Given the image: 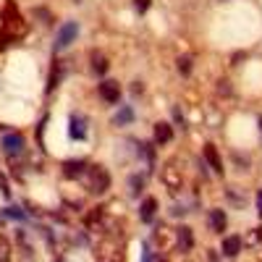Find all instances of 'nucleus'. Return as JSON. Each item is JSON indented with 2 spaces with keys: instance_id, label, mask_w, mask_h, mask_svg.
<instances>
[{
  "instance_id": "nucleus-1",
  "label": "nucleus",
  "mask_w": 262,
  "mask_h": 262,
  "mask_svg": "<svg viewBox=\"0 0 262 262\" xmlns=\"http://www.w3.org/2000/svg\"><path fill=\"white\" fill-rule=\"evenodd\" d=\"M0 21H3V27H0V50H6V48L16 45L18 39H24V34H27L29 27H27L24 16L18 13V6L13 3V0H8V3L3 6Z\"/></svg>"
},
{
  "instance_id": "nucleus-2",
  "label": "nucleus",
  "mask_w": 262,
  "mask_h": 262,
  "mask_svg": "<svg viewBox=\"0 0 262 262\" xmlns=\"http://www.w3.org/2000/svg\"><path fill=\"white\" fill-rule=\"evenodd\" d=\"M84 189L90 194H105L111 189V173H107L102 165H86L84 170Z\"/></svg>"
},
{
  "instance_id": "nucleus-3",
  "label": "nucleus",
  "mask_w": 262,
  "mask_h": 262,
  "mask_svg": "<svg viewBox=\"0 0 262 262\" xmlns=\"http://www.w3.org/2000/svg\"><path fill=\"white\" fill-rule=\"evenodd\" d=\"M160 179H163L168 194H173V196H179V194H181V189H184V176H181V170H179V168L165 165V168L160 170Z\"/></svg>"
},
{
  "instance_id": "nucleus-4",
  "label": "nucleus",
  "mask_w": 262,
  "mask_h": 262,
  "mask_svg": "<svg viewBox=\"0 0 262 262\" xmlns=\"http://www.w3.org/2000/svg\"><path fill=\"white\" fill-rule=\"evenodd\" d=\"M76 37H79V24L76 21H66L55 34V50H66L71 42H76Z\"/></svg>"
},
{
  "instance_id": "nucleus-5",
  "label": "nucleus",
  "mask_w": 262,
  "mask_h": 262,
  "mask_svg": "<svg viewBox=\"0 0 262 262\" xmlns=\"http://www.w3.org/2000/svg\"><path fill=\"white\" fill-rule=\"evenodd\" d=\"M152 242L158 244L160 252H168L170 247H176V233H173L170 228H165V226H160V228H155V233H152Z\"/></svg>"
},
{
  "instance_id": "nucleus-6",
  "label": "nucleus",
  "mask_w": 262,
  "mask_h": 262,
  "mask_svg": "<svg viewBox=\"0 0 262 262\" xmlns=\"http://www.w3.org/2000/svg\"><path fill=\"white\" fill-rule=\"evenodd\" d=\"M100 97L105 100V102H111V105H116L118 100H121V86H118V81H102L100 84Z\"/></svg>"
},
{
  "instance_id": "nucleus-7",
  "label": "nucleus",
  "mask_w": 262,
  "mask_h": 262,
  "mask_svg": "<svg viewBox=\"0 0 262 262\" xmlns=\"http://www.w3.org/2000/svg\"><path fill=\"white\" fill-rule=\"evenodd\" d=\"M3 149H6V155H21L24 152V137L21 134H6L3 137Z\"/></svg>"
},
{
  "instance_id": "nucleus-8",
  "label": "nucleus",
  "mask_w": 262,
  "mask_h": 262,
  "mask_svg": "<svg viewBox=\"0 0 262 262\" xmlns=\"http://www.w3.org/2000/svg\"><path fill=\"white\" fill-rule=\"evenodd\" d=\"M86 170V163L84 160H66L63 163V176L66 179H81Z\"/></svg>"
},
{
  "instance_id": "nucleus-9",
  "label": "nucleus",
  "mask_w": 262,
  "mask_h": 262,
  "mask_svg": "<svg viewBox=\"0 0 262 262\" xmlns=\"http://www.w3.org/2000/svg\"><path fill=\"white\" fill-rule=\"evenodd\" d=\"M242 236H226L223 238V247H221V252L226 254V257H236L238 252H242Z\"/></svg>"
},
{
  "instance_id": "nucleus-10",
  "label": "nucleus",
  "mask_w": 262,
  "mask_h": 262,
  "mask_svg": "<svg viewBox=\"0 0 262 262\" xmlns=\"http://www.w3.org/2000/svg\"><path fill=\"white\" fill-rule=\"evenodd\" d=\"M205 160L210 163V168L215 173H223V160H221V155H217L215 144H205Z\"/></svg>"
},
{
  "instance_id": "nucleus-11",
  "label": "nucleus",
  "mask_w": 262,
  "mask_h": 262,
  "mask_svg": "<svg viewBox=\"0 0 262 262\" xmlns=\"http://www.w3.org/2000/svg\"><path fill=\"white\" fill-rule=\"evenodd\" d=\"M226 226H228V221H226V212L223 210H210V228L215 231V233H223L226 231Z\"/></svg>"
},
{
  "instance_id": "nucleus-12",
  "label": "nucleus",
  "mask_w": 262,
  "mask_h": 262,
  "mask_svg": "<svg viewBox=\"0 0 262 262\" xmlns=\"http://www.w3.org/2000/svg\"><path fill=\"white\" fill-rule=\"evenodd\" d=\"M191 244H194V238H191V228L181 226V228L176 231V247H179L181 252H189V249H191Z\"/></svg>"
},
{
  "instance_id": "nucleus-13",
  "label": "nucleus",
  "mask_w": 262,
  "mask_h": 262,
  "mask_svg": "<svg viewBox=\"0 0 262 262\" xmlns=\"http://www.w3.org/2000/svg\"><path fill=\"white\" fill-rule=\"evenodd\" d=\"M173 139V128H170V123H155V142L158 144H168Z\"/></svg>"
},
{
  "instance_id": "nucleus-14",
  "label": "nucleus",
  "mask_w": 262,
  "mask_h": 262,
  "mask_svg": "<svg viewBox=\"0 0 262 262\" xmlns=\"http://www.w3.org/2000/svg\"><path fill=\"white\" fill-rule=\"evenodd\" d=\"M69 134H71L74 139H84V137H86V128H84V118H81V116H71Z\"/></svg>"
},
{
  "instance_id": "nucleus-15",
  "label": "nucleus",
  "mask_w": 262,
  "mask_h": 262,
  "mask_svg": "<svg viewBox=\"0 0 262 262\" xmlns=\"http://www.w3.org/2000/svg\"><path fill=\"white\" fill-rule=\"evenodd\" d=\"M139 210H142V221H152V215H155V210H158V202L152 200V196H147Z\"/></svg>"
},
{
  "instance_id": "nucleus-16",
  "label": "nucleus",
  "mask_w": 262,
  "mask_h": 262,
  "mask_svg": "<svg viewBox=\"0 0 262 262\" xmlns=\"http://www.w3.org/2000/svg\"><path fill=\"white\" fill-rule=\"evenodd\" d=\"M92 71H95V74H100V76L107 71V60H105V55L92 53Z\"/></svg>"
},
{
  "instance_id": "nucleus-17",
  "label": "nucleus",
  "mask_w": 262,
  "mask_h": 262,
  "mask_svg": "<svg viewBox=\"0 0 262 262\" xmlns=\"http://www.w3.org/2000/svg\"><path fill=\"white\" fill-rule=\"evenodd\" d=\"M131 118H134V113H131V107L126 105V107H121V111H118V116L113 118V123L116 126H126V123H131Z\"/></svg>"
},
{
  "instance_id": "nucleus-18",
  "label": "nucleus",
  "mask_w": 262,
  "mask_h": 262,
  "mask_svg": "<svg viewBox=\"0 0 262 262\" xmlns=\"http://www.w3.org/2000/svg\"><path fill=\"white\" fill-rule=\"evenodd\" d=\"M0 262H11V242L0 233Z\"/></svg>"
},
{
  "instance_id": "nucleus-19",
  "label": "nucleus",
  "mask_w": 262,
  "mask_h": 262,
  "mask_svg": "<svg viewBox=\"0 0 262 262\" xmlns=\"http://www.w3.org/2000/svg\"><path fill=\"white\" fill-rule=\"evenodd\" d=\"M100 221H102V207H95L90 215H86V226H90V228H92L95 223H100Z\"/></svg>"
},
{
  "instance_id": "nucleus-20",
  "label": "nucleus",
  "mask_w": 262,
  "mask_h": 262,
  "mask_svg": "<svg viewBox=\"0 0 262 262\" xmlns=\"http://www.w3.org/2000/svg\"><path fill=\"white\" fill-rule=\"evenodd\" d=\"M128 184H131V194L137 196V194L142 191V186H144V179H142V176H131V181H128Z\"/></svg>"
},
{
  "instance_id": "nucleus-21",
  "label": "nucleus",
  "mask_w": 262,
  "mask_h": 262,
  "mask_svg": "<svg viewBox=\"0 0 262 262\" xmlns=\"http://www.w3.org/2000/svg\"><path fill=\"white\" fill-rule=\"evenodd\" d=\"M179 71H181L184 76L191 71V58H186V55H184V58H179Z\"/></svg>"
},
{
  "instance_id": "nucleus-22",
  "label": "nucleus",
  "mask_w": 262,
  "mask_h": 262,
  "mask_svg": "<svg viewBox=\"0 0 262 262\" xmlns=\"http://www.w3.org/2000/svg\"><path fill=\"white\" fill-rule=\"evenodd\" d=\"M6 215H8V217H16V221H21V217H24V212H21L18 207H8Z\"/></svg>"
},
{
  "instance_id": "nucleus-23",
  "label": "nucleus",
  "mask_w": 262,
  "mask_h": 262,
  "mask_svg": "<svg viewBox=\"0 0 262 262\" xmlns=\"http://www.w3.org/2000/svg\"><path fill=\"white\" fill-rule=\"evenodd\" d=\"M134 8H137L139 13H144V11L149 8V0H134Z\"/></svg>"
},
{
  "instance_id": "nucleus-24",
  "label": "nucleus",
  "mask_w": 262,
  "mask_h": 262,
  "mask_svg": "<svg viewBox=\"0 0 262 262\" xmlns=\"http://www.w3.org/2000/svg\"><path fill=\"white\" fill-rule=\"evenodd\" d=\"M142 90H144L142 81H134V86H131V92H134V95H142Z\"/></svg>"
},
{
  "instance_id": "nucleus-25",
  "label": "nucleus",
  "mask_w": 262,
  "mask_h": 262,
  "mask_svg": "<svg viewBox=\"0 0 262 262\" xmlns=\"http://www.w3.org/2000/svg\"><path fill=\"white\" fill-rule=\"evenodd\" d=\"M257 215L262 217V191H257Z\"/></svg>"
},
{
  "instance_id": "nucleus-26",
  "label": "nucleus",
  "mask_w": 262,
  "mask_h": 262,
  "mask_svg": "<svg viewBox=\"0 0 262 262\" xmlns=\"http://www.w3.org/2000/svg\"><path fill=\"white\" fill-rule=\"evenodd\" d=\"M0 191L8 194V184H6V179H3V176H0Z\"/></svg>"
},
{
  "instance_id": "nucleus-27",
  "label": "nucleus",
  "mask_w": 262,
  "mask_h": 262,
  "mask_svg": "<svg viewBox=\"0 0 262 262\" xmlns=\"http://www.w3.org/2000/svg\"><path fill=\"white\" fill-rule=\"evenodd\" d=\"M259 128H262V118H259Z\"/></svg>"
},
{
  "instance_id": "nucleus-28",
  "label": "nucleus",
  "mask_w": 262,
  "mask_h": 262,
  "mask_svg": "<svg viewBox=\"0 0 262 262\" xmlns=\"http://www.w3.org/2000/svg\"><path fill=\"white\" fill-rule=\"evenodd\" d=\"M160 262H165V259H160Z\"/></svg>"
}]
</instances>
